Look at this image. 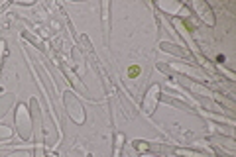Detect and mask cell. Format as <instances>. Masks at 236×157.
<instances>
[{
	"label": "cell",
	"mask_w": 236,
	"mask_h": 157,
	"mask_svg": "<svg viewBox=\"0 0 236 157\" xmlns=\"http://www.w3.org/2000/svg\"><path fill=\"white\" fill-rule=\"evenodd\" d=\"M138 71H140L138 67H132V69H130V77H136V75H138Z\"/></svg>",
	"instance_id": "6da1fadb"
}]
</instances>
